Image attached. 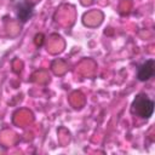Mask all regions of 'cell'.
<instances>
[{"mask_svg":"<svg viewBox=\"0 0 155 155\" xmlns=\"http://www.w3.org/2000/svg\"><path fill=\"white\" fill-rule=\"evenodd\" d=\"M154 74H155V61L150 58L139 65L137 70V79L139 81H148L154 76Z\"/></svg>","mask_w":155,"mask_h":155,"instance_id":"cell-3","label":"cell"},{"mask_svg":"<svg viewBox=\"0 0 155 155\" xmlns=\"http://www.w3.org/2000/svg\"><path fill=\"white\" fill-rule=\"evenodd\" d=\"M16 15L19 22H28L34 15V4L29 0H23L16 4Z\"/></svg>","mask_w":155,"mask_h":155,"instance_id":"cell-2","label":"cell"},{"mask_svg":"<svg viewBox=\"0 0 155 155\" xmlns=\"http://www.w3.org/2000/svg\"><path fill=\"white\" fill-rule=\"evenodd\" d=\"M154 107H155V103L154 101L144 92H140L138 93L134 99L132 101V104H131V113L140 119H144V120H148L153 116L154 114Z\"/></svg>","mask_w":155,"mask_h":155,"instance_id":"cell-1","label":"cell"}]
</instances>
